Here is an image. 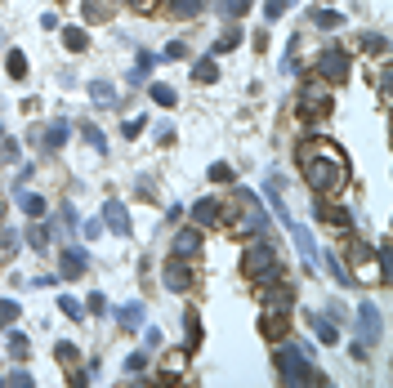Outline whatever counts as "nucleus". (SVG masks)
Returning a JSON list of instances; mask_svg holds the SVG:
<instances>
[{
    "instance_id": "1",
    "label": "nucleus",
    "mask_w": 393,
    "mask_h": 388,
    "mask_svg": "<svg viewBox=\"0 0 393 388\" xmlns=\"http://www.w3.org/2000/svg\"><path fill=\"white\" fill-rule=\"evenodd\" d=\"M295 161H299L304 183L313 187L317 196H335L349 183V156L335 143H326V139H304V143L295 147Z\"/></svg>"
},
{
    "instance_id": "2",
    "label": "nucleus",
    "mask_w": 393,
    "mask_h": 388,
    "mask_svg": "<svg viewBox=\"0 0 393 388\" xmlns=\"http://www.w3.org/2000/svg\"><path fill=\"white\" fill-rule=\"evenodd\" d=\"M273 366H277V380L282 384H326V375H317L313 366H308L304 348L282 344V339H277V348H273Z\"/></svg>"
},
{
    "instance_id": "3",
    "label": "nucleus",
    "mask_w": 393,
    "mask_h": 388,
    "mask_svg": "<svg viewBox=\"0 0 393 388\" xmlns=\"http://www.w3.org/2000/svg\"><path fill=\"white\" fill-rule=\"evenodd\" d=\"M241 268H246V277L250 281H273V277H282V263H277V250L264 241V236H255V245H250L246 254H241Z\"/></svg>"
},
{
    "instance_id": "4",
    "label": "nucleus",
    "mask_w": 393,
    "mask_h": 388,
    "mask_svg": "<svg viewBox=\"0 0 393 388\" xmlns=\"http://www.w3.org/2000/svg\"><path fill=\"white\" fill-rule=\"evenodd\" d=\"M295 112H299V121H304V125H317V121L331 112V94H326L317 81H308L304 90H299V108H295Z\"/></svg>"
},
{
    "instance_id": "5",
    "label": "nucleus",
    "mask_w": 393,
    "mask_h": 388,
    "mask_svg": "<svg viewBox=\"0 0 393 388\" xmlns=\"http://www.w3.org/2000/svg\"><path fill=\"white\" fill-rule=\"evenodd\" d=\"M349 68H353V63H349V50H340V45H326V50L317 54V72H322L331 85H344V81H349Z\"/></svg>"
},
{
    "instance_id": "6",
    "label": "nucleus",
    "mask_w": 393,
    "mask_h": 388,
    "mask_svg": "<svg viewBox=\"0 0 393 388\" xmlns=\"http://www.w3.org/2000/svg\"><path fill=\"white\" fill-rule=\"evenodd\" d=\"M237 201L246 205V219L237 223V232H241V236H264V232H268V214H264V205H259V196L241 187V192H237Z\"/></svg>"
},
{
    "instance_id": "7",
    "label": "nucleus",
    "mask_w": 393,
    "mask_h": 388,
    "mask_svg": "<svg viewBox=\"0 0 393 388\" xmlns=\"http://www.w3.org/2000/svg\"><path fill=\"white\" fill-rule=\"evenodd\" d=\"M68 134H72V121H50L45 130H41V125L32 130V143L41 147L45 156H54V152H59L63 143H68Z\"/></svg>"
},
{
    "instance_id": "8",
    "label": "nucleus",
    "mask_w": 393,
    "mask_h": 388,
    "mask_svg": "<svg viewBox=\"0 0 393 388\" xmlns=\"http://www.w3.org/2000/svg\"><path fill=\"white\" fill-rule=\"evenodd\" d=\"M259 335L273 339V344H277V339H286V335H291V312L264 304V312H259Z\"/></svg>"
},
{
    "instance_id": "9",
    "label": "nucleus",
    "mask_w": 393,
    "mask_h": 388,
    "mask_svg": "<svg viewBox=\"0 0 393 388\" xmlns=\"http://www.w3.org/2000/svg\"><path fill=\"white\" fill-rule=\"evenodd\" d=\"M380 330H385V317H380V308H376V304H362V308H358V339L371 348V344L380 339Z\"/></svg>"
},
{
    "instance_id": "10",
    "label": "nucleus",
    "mask_w": 393,
    "mask_h": 388,
    "mask_svg": "<svg viewBox=\"0 0 393 388\" xmlns=\"http://www.w3.org/2000/svg\"><path fill=\"white\" fill-rule=\"evenodd\" d=\"M161 281H165V290H174V295H183V290L192 286V272H188V263L174 254L170 263H165V272H161Z\"/></svg>"
},
{
    "instance_id": "11",
    "label": "nucleus",
    "mask_w": 393,
    "mask_h": 388,
    "mask_svg": "<svg viewBox=\"0 0 393 388\" xmlns=\"http://www.w3.org/2000/svg\"><path fill=\"white\" fill-rule=\"evenodd\" d=\"M103 228H112L117 236H130V210H125V201L112 196V201L103 205Z\"/></svg>"
},
{
    "instance_id": "12",
    "label": "nucleus",
    "mask_w": 393,
    "mask_h": 388,
    "mask_svg": "<svg viewBox=\"0 0 393 388\" xmlns=\"http://www.w3.org/2000/svg\"><path fill=\"white\" fill-rule=\"evenodd\" d=\"M85 268H90V254L77 250V245H68V250L59 254V272H63V277H81Z\"/></svg>"
},
{
    "instance_id": "13",
    "label": "nucleus",
    "mask_w": 393,
    "mask_h": 388,
    "mask_svg": "<svg viewBox=\"0 0 393 388\" xmlns=\"http://www.w3.org/2000/svg\"><path fill=\"white\" fill-rule=\"evenodd\" d=\"M286 232L295 236V245H299V254H304V263H308V268H317V241H313V232H308V228H299L295 219L286 223Z\"/></svg>"
},
{
    "instance_id": "14",
    "label": "nucleus",
    "mask_w": 393,
    "mask_h": 388,
    "mask_svg": "<svg viewBox=\"0 0 393 388\" xmlns=\"http://www.w3.org/2000/svg\"><path fill=\"white\" fill-rule=\"evenodd\" d=\"M313 214H317V219H322V223H335V228H349V210H340V205H331V201H322V196H317V201H313Z\"/></svg>"
},
{
    "instance_id": "15",
    "label": "nucleus",
    "mask_w": 393,
    "mask_h": 388,
    "mask_svg": "<svg viewBox=\"0 0 393 388\" xmlns=\"http://www.w3.org/2000/svg\"><path fill=\"white\" fill-rule=\"evenodd\" d=\"M317 268H326V272H331V277H335V281H340V286H358V277H353V272H349V268H344V263H340V259H335V254H331V250H326V254H317Z\"/></svg>"
},
{
    "instance_id": "16",
    "label": "nucleus",
    "mask_w": 393,
    "mask_h": 388,
    "mask_svg": "<svg viewBox=\"0 0 393 388\" xmlns=\"http://www.w3.org/2000/svg\"><path fill=\"white\" fill-rule=\"evenodd\" d=\"M18 205H23V214H32V219H45V210H50V201H45L41 192H18Z\"/></svg>"
},
{
    "instance_id": "17",
    "label": "nucleus",
    "mask_w": 393,
    "mask_h": 388,
    "mask_svg": "<svg viewBox=\"0 0 393 388\" xmlns=\"http://www.w3.org/2000/svg\"><path fill=\"white\" fill-rule=\"evenodd\" d=\"M201 250V236H196L192 228H183V232H174V254L179 259H192V254Z\"/></svg>"
},
{
    "instance_id": "18",
    "label": "nucleus",
    "mask_w": 393,
    "mask_h": 388,
    "mask_svg": "<svg viewBox=\"0 0 393 388\" xmlns=\"http://www.w3.org/2000/svg\"><path fill=\"white\" fill-rule=\"evenodd\" d=\"M179 371H188V348H174V353L161 357V375H165V380H174Z\"/></svg>"
},
{
    "instance_id": "19",
    "label": "nucleus",
    "mask_w": 393,
    "mask_h": 388,
    "mask_svg": "<svg viewBox=\"0 0 393 388\" xmlns=\"http://www.w3.org/2000/svg\"><path fill=\"white\" fill-rule=\"evenodd\" d=\"M192 223H196V228L219 223V201H196V205H192Z\"/></svg>"
},
{
    "instance_id": "20",
    "label": "nucleus",
    "mask_w": 393,
    "mask_h": 388,
    "mask_svg": "<svg viewBox=\"0 0 393 388\" xmlns=\"http://www.w3.org/2000/svg\"><path fill=\"white\" fill-rule=\"evenodd\" d=\"M90 99H94V108H117V90H112L108 81H94V85H90Z\"/></svg>"
},
{
    "instance_id": "21",
    "label": "nucleus",
    "mask_w": 393,
    "mask_h": 388,
    "mask_svg": "<svg viewBox=\"0 0 393 388\" xmlns=\"http://www.w3.org/2000/svg\"><path fill=\"white\" fill-rule=\"evenodd\" d=\"M117 321H121V330H139L143 326V304H125L117 312Z\"/></svg>"
},
{
    "instance_id": "22",
    "label": "nucleus",
    "mask_w": 393,
    "mask_h": 388,
    "mask_svg": "<svg viewBox=\"0 0 393 388\" xmlns=\"http://www.w3.org/2000/svg\"><path fill=\"white\" fill-rule=\"evenodd\" d=\"M192 81H196V85H214V81H219V63H214V59H201V63L192 68Z\"/></svg>"
},
{
    "instance_id": "23",
    "label": "nucleus",
    "mask_w": 393,
    "mask_h": 388,
    "mask_svg": "<svg viewBox=\"0 0 393 388\" xmlns=\"http://www.w3.org/2000/svg\"><path fill=\"white\" fill-rule=\"evenodd\" d=\"M9 357H14V362H27V357H32V344H27L23 330H9Z\"/></svg>"
},
{
    "instance_id": "24",
    "label": "nucleus",
    "mask_w": 393,
    "mask_h": 388,
    "mask_svg": "<svg viewBox=\"0 0 393 388\" xmlns=\"http://www.w3.org/2000/svg\"><path fill=\"white\" fill-rule=\"evenodd\" d=\"M63 45H68L72 54H85L90 50V36L81 32V27H63Z\"/></svg>"
},
{
    "instance_id": "25",
    "label": "nucleus",
    "mask_w": 393,
    "mask_h": 388,
    "mask_svg": "<svg viewBox=\"0 0 393 388\" xmlns=\"http://www.w3.org/2000/svg\"><path fill=\"white\" fill-rule=\"evenodd\" d=\"M308 18H313L317 27H340V23H344V14H340V9H326V5H322V9H313Z\"/></svg>"
},
{
    "instance_id": "26",
    "label": "nucleus",
    "mask_w": 393,
    "mask_h": 388,
    "mask_svg": "<svg viewBox=\"0 0 393 388\" xmlns=\"http://www.w3.org/2000/svg\"><path fill=\"white\" fill-rule=\"evenodd\" d=\"M313 330H317V339H322L326 348L340 339V330H335V321H326V317H313Z\"/></svg>"
},
{
    "instance_id": "27",
    "label": "nucleus",
    "mask_w": 393,
    "mask_h": 388,
    "mask_svg": "<svg viewBox=\"0 0 393 388\" xmlns=\"http://www.w3.org/2000/svg\"><path fill=\"white\" fill-rule=\"evenodd\" d=\"M81 134H85V143L90 147H94V152L103 156V152H108V139H103V130L99 125H90V121H85V125H81Z\"/></svg>"
},
{
    "instance_id": "28",
    "label": "nucleus",
    "mask_w": 393,
    "mask_h": 388,
    "mask_svg": "<svg viewBox=\"0 0 393 388\" xmlns=\"http://www.w3.org/2000/svg\"><path fill=\"white\" fill-rule=\"evenodd\" d=\"M27 245H36V250H50V228H45V223H32V228H27Z\"/></svg>"
},
{
    "instance_id": "29",
    "label": "nucleus",
    "mask_w": 393,
    "mask_h": 388,
    "mask_svg": "<svg viewBox=\"0 0 393 388\" xmlns=\"http://www.w3.org/2000/svg\"><path fill=\"white\" fill-rule=\"evenodd\" d=\"M170 14L174 18H196L201 14V0H170Z\"/></svg>"
},
{
    "instance_id": "30",
    "label": "nucleus",
    "mask_w": 393,
    "mask_h": 388,
    "mask_svg": "<svg viewBox=\"0 0 393 388\" xmlns=\"http://www.w3.org/2000/svg\"><path fill=\"white\" fill-rule=\"evenodd\" d=\"M237 45H241V32H237V27H228V32L214 41V54H228V50H237Z\"/></svg>"
},
{
    "instance_id": "31",
    "label": "nucleus",
    "mask_w": 393,
    "mask_h": 388,
    "mask_svg": "<svg viewBox=\"0 0 393 388\" xmlns=\"http://www.w3.org/2000/svg\"><path fill=\"white\" fill-rule=\"evenodd\" d=\"M152 99L161 103V108H174V103H179V94H174V85H152Z\"/></svg>"
},
{
    "instance_id": "32",
    "label": "nucleus",
    "mask_w": 393,
    "mask_h": 388,
    "mask_svg": "<svg viewBox=\"0 0 393 388\" xmlns=\"http://www.w3.org/2000/svg\"><path fill=\"white\" fill-rule=\"evenodd\" d=\"M59 308H63V317H77V321L85 317V304H81V299H72V295H63V299H59Z\"/></svg>"
},
{
    "instance_id": "33",
    "label": "nucleus",
    "mask_w": 393,
    "mask_h": 388,
    "mask_svg": "<svg viewBox=\"0 0 393 388\" xmlns=\"http://www.w3.org/2000/svg\"><path fill=\"white\" fill-rule=\"evenodd\" d=\"M18 245H23V241H18L14 228H0V254H18Z\"/></svg>"
},
{
    "instance_id": "34",
    "label": "nucleus",
    "mask_w": 393,
    "mask_h": 388,
    "mask_svg": "<svg viewBox=\"0 0 393 388\" xmlns=\"http://www.w3.org/2000/svg\"><path fill=\"white\" fill-rule=\"evenodd\" d=\"M362 50H367V54H376V59H385L389 41H385V36H362Z\"/></svg>"
},
{
    "instance_id": "35",
    "label": "nucleus",
    "mask_w": 393,
    "mask_h": 388,
    "mask_svg": "<svg viewBox=\"0 0 393 388\" xmlns=\"http://www.w3.org/2000/svg\"><path fill=\"white\" fill-rule=\"evenodd\" d=\"M291 5H295V0H268V5H264V18H268V23H277V18H282Z\"/></svg>"
},
{
    "instance_id": "36",
    "label": "nucleus",
    "mask_w": 393,
    "mask_h": 388,
    "mask_svg": "<svg viewBox=\"0 0 393 388\" xmlns=\"http://www.w3.org/2000/svg\"><path fill=\"white\" fill-rule=\"evenodd\" d=\"M5 68H9V76H14V81H23V76H27V59H23L18 50L9 54V63H5Z\"/></svg>"
},
{
    "instance_id": "37",
    "label": "nucleus",
    "mask_w": 393,
    "mask_h": 388,
    "mask_svg": "<svg viewBox=\"0 0 393 388\" xmlns=\"http://www.w3.org/2000/svg\"><path fill=\"white\" fill-rule=\"evenodd\" d=\"M85 18L90 23H108V5L103 0H85Z\"/></svg>"
},
{
    "instance_id": "38",
    "label": "nucleus",
    "mask_w": 393,
    "mask_h": 388,
    "mask_svg": "<svg viewBox=\"0 0 393 388\" xmlns=\"http://www.w3.org/2000/svg\"><path fill=\"white\" fill-rule=\"evenodd\" d=\"M264 196H268V205H273V214H277V219H282V223H291V210H286V205H282V196H277L273 187H268Z\"/></svg>"
},
{
    "instance_id": "39",
    "label": "nucleus",
    "mask_w": 393,
    "mask_h": 388,
    "mask_svg": "<svg viewBox=\"0 0 393 388\" xmlns=\"http://www.w3.org/2000/svg\"><path fill=\"white\" fill-rule=\"evenodd\" d=\"M143 125H148L143 116H130L125 125H121V134H125V139H139V134H143Z\"/></svg>"
},
{
    "instance_id": "40",
    "label": "nucleus",
    "mask_w": 393,
    "mask_h": 388,
    "mask_svg": "<svg viewBox=\"0 0 393 388\" xmlns=\"http://www.w3.org/2000/svg\"><path fill=\"white\" fill-rule=\"evenodd\" d=\"M148 353H152V348H143V353H130L125 371H130V375H139V371H143V366H148Z\"/></svg>"
},
{
    "instance_id": "41",
    "label": "nucleus",
    "mask_w": 393,
    "mask_h": 388,
    "mask_svg": "<svg viewBox=\"0 0 393 388\" xmlns=\"http://www.w3.org/2000/svg\"><path fill=\"white\" fill-rule=\"evenodd\" d=\"M14 321H18V304L5 299V304H0V326H14Z\"/></svg>"
},
{
    "instance_id": "42",
    "label": "nucleus",
    "mask_w": 393,
    "mask_h": 388,
    "mask_svg": "<svg viewBox=\"0 0 393 388\" xmlns=\"http://www.w3.org/2000/svg\"><path fill=\"white\" fill-rule=\"evenodd\" d=\"M5 384H14V388H32L36 380H32V375H27V371H23V366H18V371H14V375H5Z\"/></svg>"
},
{
    "instance_id": "43",
    "label": "nucleus",
    "mask_w": 393,
    "mask_h": 388,
    "mask_svg": "<svg viewBox=\"0 0 393 388\" xmlns=\"http://www.w3.org/2000/svg\"><path fill=\"white\" fill-rule=\"evenodd\" d=\"M201 344V321H196V312H188V348Z\"/></svg>"
},
{
    "instance_id": "44",
    "label": "nucleus",
    "mask_w": 393,
    "mask_h": 388,
    "mask_svg": "<svg viewBox=\"0 0 393 388\" xmlns=\"http://www.w3.org/2000/svg\"><path fill=\"white\" fill-rule=\"evenodd\" d=\"M54 357H59V362H63V366H72V362H77V348H72V344H68V339H63V344H59V348H54Z\"/></svg>"
},
{
    "instance_id": "45",
    "label": "nucleus",
    "mask_w": 393,
    "mask_h": 388,
    "mask_svg": "<svg viewBox=\"0 0 393 388\" xmlns=\"http://www.w3.org/2000/svg\"><path fill=\"white\" fill-rule=\"evenodd\" d=\"M250 5H255V0H223V14H232V18H237V14H246Z\"/></svg>"
},
{
    "instance_id": "46",
    "label": "nucleus",
    "mask_w": 393,
    "mask_h": 388,
    "mask_svg": "<svg viewBox=\"0 0 393 388\" xmlns=\"http://www.w3.org/2000/svg\"><path fill=\"white\" fill-rule=\"evenodd\" d=\"M210 178H214V183H232V170H228V165H219V161H214V165H210Z\"/></svg>"
},
{
    "instance_id": "47",
    "label": "nucleus",
    "mask_w": 393,
    "mask_h": 388,
    "mask_svg": "<svg viewBox=\"0 0 393 388\" xmlns=\"http://www.w3.org/2000/svg\"><path fill=\"white\" fill-rule=\"evenodd\" d=\"M85 312H108V299H103V295H99V290H94V295H90V299H85Z\"/></svg>"
},
{
    "instance_id": "48",
    "label": "nucleus",
    "mask_w": 393,
    "mask_h": 388,
    "mask_svg": "<svg viewBox=\"0 0 393 388\" xmlns=\"http://www.w3.org/2000/svg\"><path fill=\"white\" fill-rule=\"evenodd\" d=\"M85 236H90V241H94V236H103V219H90V223H85Z\"/></svg>"
},
{
    "instance_id": "49",
    "label": "nucleus",
    "mask_w": 393,
    "mask_h": 388,
    "mask_svg": "<svg viewBox=\"0 0 393 388\" xmlns=\"http://www.w3.org/2000/svg\"><path fill=\"white\" fill-rule=\"evenodd\" d=\"M148 5H152V0H130V9H139V14H143Z\"/></svg>"
},
{
    "instance_id": "50",
    "label": "nucleus",
    "mask_w": 393,
    "mask_h": 388,
    "mask_svg": "<svg viewBox=\"0 0 393 388\" xmlns=\"http://www.w3.org/2000/svg\"><path fill=\"white\" fill-rule=\"evenodd\" d=\"M0 219H5V201H0Z\"/></svg>"
},
{
    "instance_id": "51",
    "label": "nucleus",
    "mask_w": 393,
    "mask_h": 388,
    "mask_svg": "<svg viewBox=\"0 0 393 388\" xmlns=\"http://www.w3.org/2000/svg\"><path fill=\"white\" fill-rule=\"evenodd\" d=\"M322 5H326V0H322Z\"/></svg>"
}]
</instances>
